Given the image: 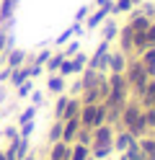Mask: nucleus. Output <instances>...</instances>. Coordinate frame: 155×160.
<instances>
[{
	"label": "nucleus",
	"instance_id": "1",
	"mask_svg": "<svg viewBox=\"0 0 155 160\" xmlns=\"http://www.w3.org/2000/svg\"><path fill=\"white\" fill-rule=\"evenodd\" d=\"M65 158H67V147L65 145H57L54 152H52V160H65Z\"/></svg>",
	"mask_w": 155,
	"mask_h": 160
},
{
	"label": "nucleus",
	"instance_id": "2",
	"mask_svg": "<svg viewBox=\"0 0 155 160\" xmlns=\"http://www.w3.org/2000/svg\"><path fill=\"white\" fill-rule=\"evenodd\" d=\"M85 150H83V147H75V155H72V160H85Z\"/></svg>",
	"mask_w": 155,
	"mask_h": 160
}]
</instances>
